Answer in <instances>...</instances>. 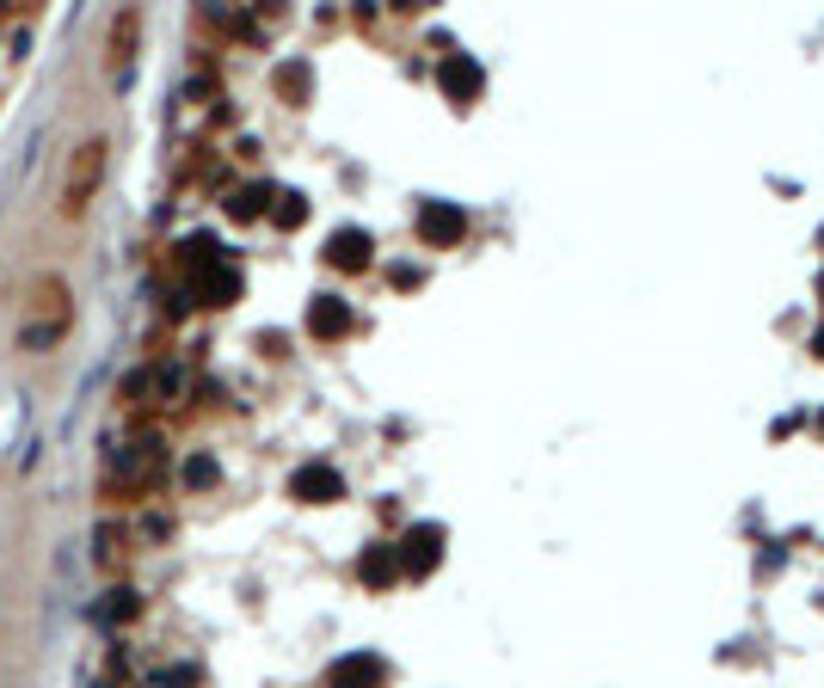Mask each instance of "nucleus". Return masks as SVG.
<instances>
[{"label":"nucleus","instance_id":"obj_1","mask_svg":"<svg viewBox=\"0 0 824 688\" xmlns=\"http://www.w3.org/2000/svg\"><path fill=\"white\" fill-rule=\"evenodd\" d=\"M105 172H111V142L105 136H86V142H74V155H69V167H62V216H86V204L99 197V185H105Z\"/></svg>","mask_w":824,"mask_h":688},{"label":"nucleus","instance_id":"obj_2","mask_svg":"<svg viewBox=\"0 0 824 688\" xmlns=\"http://www.w3.org/2000/svg\"><path fill=\"white\" fill-rule=\"evenodd\" d=\"M395 560H400V572H407V578H425V572L437 566V560H444V529L419 523V529H412L407 541L395 548Z\"/></svg>","mask_w":824,"mask_h":688},{"label":"nucleus","instance_id":"obj_3","mask_svg":"<svg viewBox=\"0 0 824 688\" xmlns=\"http://www.w3.org/2000/svg\"><path fill=\"white\" fill-rule=\"evenodd\" d=\"M462 228H468L462 204H425L419 209V241L425 246H456L462 241Z\"/></svg>","mask_w":824,"mask_h":688},{"label":"nucleus","instance_id":"obj_4","mask_svg":"<svg viewBox=\"0 0 824 688\" xmlns=\"http://www.w3.org/2000/svg\"><path fill=\"white\" fill-rule=\"evenodd\" d=\"M290 499H302V504H332V499H344V480L332 474V467H302L290 480Z\"/></svg>","mask_w":824,"mask_h":688},{"label":"nucleus","instance_id":"obj_5","mask_svg":"<svg viewBox=\"0 0 824 688\" xmlns=\"http://www.w3.org/2000/svg\"><path fill=\"white\" fill-rule=\"evenodd\" d=\"M381 676H388V664L381 658H339L327 671V688H381Z\"/></svg>","mask_w":824,"mask_h":688},{"label":"nucleus","instance_id":"obj_6","mask_svg":"<svg viewBox=\"0 0 824 688\" xmlns=\"http://www.w3.org/2000/svg\"><path fill=\"white\" fill-rule=\"evenodd\" d=\"M369 253H376V246H369V234H363V228H339V234L327 241V258L339 265V271H363V265H369Z\"/></svg>","mask_w":824,"mask_h":688},{"label":"nucleus","instance_id":"obj_7","mask_svg":"<svg viewBox=\"0 0 824 688\" xmlns=\"http://www.w3.org/2000/svg\"><path fill=\"white\" fill-rule=\"evenodd\" d=\"M308 332H314V339H344V332H351V308H344L339 295H314Z\"/></svg>","mask_w":824,"mask_h":688},{"label":"nucleus","instance_id":"obj_8","mask_svg":"<svg viewBox=\"0 0 824 688\" xmlns=\"http://www.w3.org/2000/svg\"><path fill=\"white\" fill-rule=\"evenodd\" d=\"M437 81H444V93L456 105H468L474 93H481V62H468V56H449L444 69H437Z\"/></svg>","mask_w":824,"mask_h":688},{"label":"nucleus","instance_id":"obj_9","mask_svg":"<svg viewBox=\"0 0 824 688\" xmlns=\"http://www.w3.org/2000/svg\"><path fill=\"white\" fill-rule=\"evenodd\" d=\"M130 50H136V13L123 7V13L111 19V69H123V62H130Z\"/></svg>","mask_w":824,"mask_h":688},{"label":"nucleus","instance_id":"obj_10","mask_svg":"<svg viewBox=\"0 0 824 688\" xmlns=\"http://www.w3.org/2000/svg\"><path fill=\"white\" fill-rule=\"evenodd\" d=\"M363 578H369V585H395V578H400L395 548H369V553H363Z\"/></svg>","mask_w":824,"mask_h":688},{"label":"nucleus","instance_id":"obj_11","mask_svg":"<svg viewBox=\"0 0 824 688\" xmlns=\"http://www.w3.org/2000/svg\"><path fill=\"white\" fill-rule=\"evenodd\" d=\"M258 204H265V191H234V197H228V216H234V222H253L258 216Z\"/></svg>","mask_w":824,"mask_h":688},{"label":"nucleus","instance_id":"obj_12","mask_svg":"<svg viewBox=\"0 0 824 688\" xmlns=\"http://www.w3.org/2000/svg\"><path fill=\"white\" fill-rule=\"evenodd\" d=\"M234 290H241V277L234 271H209V283H204V295L222 308V302H234Z\"/></svg>","mask_w":824,"mask_h":688},{"label":"nucleus","instance_id":"obj_13","mask_svg":"<svg viewBox=\"0 0 824 688\" xmlns=\"http://www.w3.org/2000/svg\"><path fill=\"white\" fill-rule=\"evenodd\" d=\"M302 216H308V204H302L295 191H283V197H277V222H283V228H295Z\"/></svg>","mask_w":824,"mask_h":688},{"label":"nucleus","instance_id":"obj_14","mask_svg":"<svg viewBox=\"0 0 824 688\" xmlns=\"http://www.w3.org/2000/svg\"><path fill=\"white\" fill-rule=\"evenodd\" d=\"M277 86H283L290 99H302V93H308V69H283V74H277Z\"/></svg>","mask_w":824,"mask_h":688},{"label":"nucleus","instance_id":"obj_15","mask_svg":"<svg viewBox=\"0 0 824 688\" xmlns=\"http://www.w3.org/2000/svg\"><path fill=\"white\" fill-rule=\"evenodd\" d=\"M185 480H191V486H209V480H216V462H191Z\"/></svg>","mask_w":824,"mask_h":688}]
</instances>
